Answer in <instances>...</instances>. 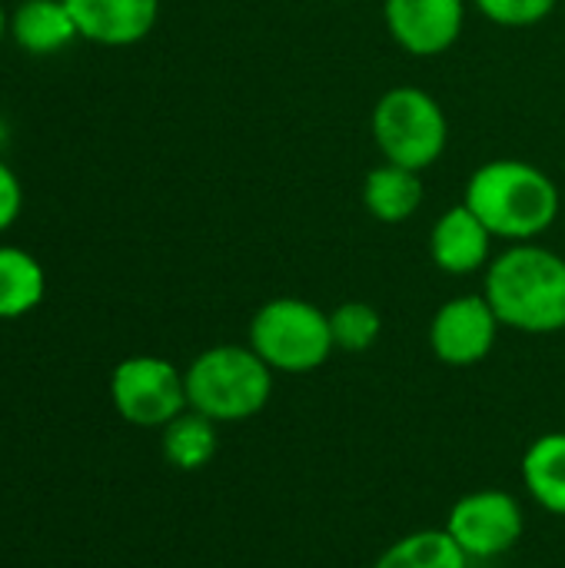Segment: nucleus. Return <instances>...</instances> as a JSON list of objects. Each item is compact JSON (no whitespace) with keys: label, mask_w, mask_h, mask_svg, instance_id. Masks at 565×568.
Instances as JSON below:
<instances>
[{"label":"nucleus","mask_w":565,"mask_h":568,"mask_svg":"<svg viewBox=\"0 0 565 568\" xmlns=\"http://www.w3.org/2000/svg\"><path fill=\"white\" fill-rule=\"evenodd\" d=\"M80 37L103 47L143 40L160 17V0H63Z\"/></svg>","instance_id":"9d476101"},{"label":"nucleus","mask_w":565,"mask_h":568,"mask_svg":"<svg viewBox=\"0 0 565 568\" xmlns=\"http://www.w3.org/2000/svg\"><path fill=\"white\" fill-rule=\"evenodd\" d=\"M500 326L503 323L483 293L453 296L430 320V349L446 366H476L493 353Z\"/></svg>","instance_id":"6e6552de"},{"label":"nucleus","mask_w":565,"mask_h":568,"mask_svg":"<svg viewBox=\"0 0 565 568\" xmlns=\"http://www.w3.org/2000/svg\"><path fill=\"white\" fill-rule=\"evenodd\" d=\"M7 27H10V20H7V13H3V7H0V40H3Z\"/></svg>","instance_id":"412c9836"},{"label":"nucleus","mask_w":565,"mask_h":568,"mask_svg":"<svg viewBox=\"0 0 565 568\" xmlns=\"http://www.w3.org/2000/svg\"><path fill=\"white\" fill-rule=\"evenodd\" d=\"M390 37L413 57L446 53L466 20L463 0H383Z\"/></svg>","instance_id":"1a4fd4ad"},{"label":"nucleus","mask_w":565,"mask_h":568,"mask_svg":"<svg viewBox=\"0 0 565 568\" xmlns=\"http://www.w3.org/2000/svg\"><path fill=\"white\" fill-rule=\"evenodd\" d=\"M330 333L340 353H366L376 346L383 333V316L376 313V306L363 300H350L330 313Z\"/></svg>","instance_id":"a211bd4d"},{"label":"nucleus","mask_w":565,"mask_h":568,"mask_svg":"<svg viewBox=\"0 0 565 568\" xmlns=\"http://www.w3.org/2000/svg\"><path fill=\"white\" fill-rule=\"evenodd\" d=\"M373 143L386 163L406 170H430L446 143L450 123L440 100L420 87H393L373 106Z\"/></svg>","instance_id":"39448f33"},{"label":"nucleus","mask_w":565,"mask_h":568,"mask_svg":"<svg viewBox=\"0 0 565 568\" xmlns=\"http://www.w3.org/2000/svg\"><path fill=\"white\" fill-rule=\"evenodd\" d=\"M250 349L273 373H290V376L313 373L336 353L330 333V313H323L310 300L276 296L253 313Z\"/></svg>","instance_id":"20e7f679"},{"label":"nucleus","mask_w":565,"mask_h":568,"mask_svg":"<svg viewBox=\"0 0 565 568\" xmlns=\"http://www.w3.org/2000/svg\"><path fill=\"white\" fill-rule=\"evenodd\" d=\"M470 562H490L506 556L526 529V516L516 496L506 489H476L453 503L446 526Z\"/></svg>","instance_id":"0eeeda50"},{"label":"nucleus","mask_w":565,"mask_h":568,"mask_svg":"<svg viewBox=\"0 0 565 568\" xmlns=\"http://www.w3.org/2000/svg\"><path fill=\"white\" fill-rule=\"evenodd\" d=\"M163 456L180 473H196L216 456V423L196 409L180 413L163 426Z\"/></svg>","instance_id":"f3484780"},{"label":"nucleus","mask_w":565,"mask_h":568,"mask_svg":"<svg viewBox=\"0 0 565 568\" xmlns=\"http://www.w3.org/2000/svg\"><path fill=\"white\" fill-rule=\"evenodd\" d=\"M0 140H3V123H0Z\"/></svg>","instance_id":"4be33fe9"},{"label":"nucleus","mask_w":565,"mask_h":568,"mask_svg":"<svg viewBox=\"0 0 565 568\" xmlns=\"http://www.w3.org/2000/svg\"><path fill=\"white\" fill-rule=\"evenodd\" d=\"M463 203L496 240L509 243H533L556 223L563 210V196L553 176L516 156L483 163L470 176Z\"/></svg>","instance_id":"f03ea898"},{"label":"nucleus","mask_w":565,"mask_h":568,"mask_svg":"<svg viewBox=\"0 0 565 568\" xmlns=\"http://www.w3.org/2000/svg\"><path fill=\"white\" fill-rule=\"evenodd\" d=\"M483 296L500 323L516 333H563L565 329V260L539 243H509L490 260Z\"/></svg>","instance_id":"f257e3e1"},{"label":"nucleus","mask_w":565,"mask_h":568,"mask_svg":"<svg viewBox=\"0 0 565 568\" xmlns=\"http://www.w3.org/2000/svg\"><path fill=\"white\" fill-rule=\"evenodd\" d=\"M20 203H23V190L17 173L0 160V233L7 226H13V220L20 216Z\"/></svg>","instance_id":"aec40b11"},{"label":"nucleus","mask_w":565,"mask_h":568,"mask_svg":"<svg viewBox=\"0 0 565 568\" xmlns=\"http://www.w3.org/2000/svg\"><path fill=\"white\" fill-rule=\"evenodd\" d=\"M186 403L206 419L243 423L266 409L273 396V369L246 346L223 343L203 349L186 369Z\"/></svg>","instance_id":"7ed1b4c3"},{"label":"nucleus","mask_w":565,"mask_h":568,"mask_svg":"<svg viewBox=\"0 0 565 568\" xmlns=\"http://www.w3.org/2000/svg\"><path fill=\"white\" fill-rule=\"evenodd\" d=\"M480 13L500 27H536L543 23L559 0H473Z\"/></svg>","instance_id":"6ab92c4d"},{"label":"nucleus","mask_w":565,"mask_h":568,"mask_svg":"<svg viewBox=\"0 0 565 568\" xmlns=\"http://www.w3.org/2000/svg\"><path fill=\"white\" fill-rule=\"evenodd\" d=\"M363 206L380 223H406L423 206V180L416 170L380 163L363 180Z\"/></svg>","instance_id":"f8f14e48"},{"label":"nucleus","mask_w":565,"mask_h":568,"mask_svg":"<svg viewBox=\"0 0 565 568\" xmlns=\"http://www.w3.org/2000/svg\"><path fill=\"white\" fill-rule=\"evenodd\" d=\"M110 399L127 423L143 429H163L190 409L183 373L160 356L123 359L110 376Z\"/></svg>","instance_id":"423d86ee"},{"label":"nucleus","mask_w":565,"mask_h":568,"mask_svg":"<svg viewBox=\"0 0 565 568\" xmlns=\"http://www.w3.org/2000/svg\"><path fill=\"white\" fill-rule=\"evenodd\" d=\"M10 33L33 57L60 53L73 37H80L63 0H23L10 17Z\"/></svg>","instance_id":"ddd939ff"},{"label":"nucleus","mask_w":565,"mask_h":568,"mask_svg":"<svg viewBox=\"0 0 565 568\" xmlns=\"http://www.w3.org/2000/svg\"><path fill=\"white\" fill-rule=\"evenodd\" d=\"M373 568H470V556L446 529H416L386 546Z\"/></svg>","instance_id":"dca6fc26"},{"label":"nucleus","mask_w":565,"mask_h":568,"mask_svg":"<svg viewBox=\"0 0 565 568\" xmlns=\"http://www.w3.org/2000/svg\"><path fill=\"white\" fill-rule=\"evenodd\" d=\"M493 233L483 226V220L466 206H450L430 233V256L433 263L450 276H473L483 266H490L493 253Z\"/></svg>","instance_id":"9b49d317"},{"label":"nucleus","mask_w":565,"mask_h":568,"mask_svg":"<svg viewBox=\"0 0 565 568\" xmlns=\"http://www.w3.org/2000/svg\"><path fill=\"white\" fill-rule=\"evenodd\" d=\"M526 493L553 516H565V433H546L529 443L519 463Z\"/></svg>","instance_id":"4468645a"},{"label":"nucleus","mask_w":565,"mask_h":568,"mask_svg":"<svg viewBox=\"0 0 565 568\" xmlns=\"http://www.w3.org/2000/svg\"><path fill=\"white\" fill-rule=\"evenodd\" d=\"M47 293L43 266L17 246H0V320H20L40 306Z\"/></svg>","instance_id":"2eb2a0df"}]
</instances>
